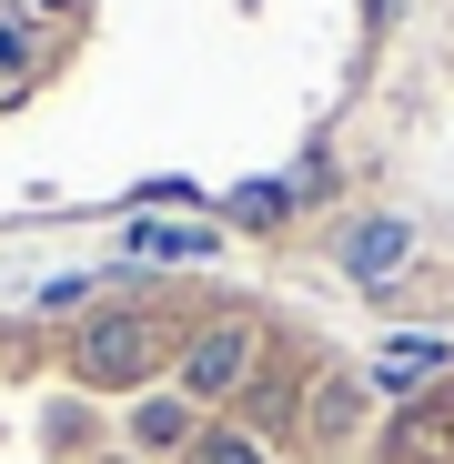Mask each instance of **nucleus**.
I'll return each mask as SVG.
<instances>
[{"mask_svg":"<svg viewBox=\"0 0 454 464\" xmlns=\"http://www.w3.org/2000/svg\"><path fill=\"white\" fill-rule=\"evenodd\" d=\"M243 363H253V324H212V334L182 353V383H192V394H233Z\"/></svg>","mask_w":454,"mask_h":464,"instance_id":"obj_1","label":"nucleus"},{"mask_svg":"<svg viewBox=\"0 0 454 464\" xmlns=\"http://www.w3.org/2000/svg\"><path fill=\"white\" fill-rule=\"evenodd\" d=\"M151 363V334L141 324H92V343H82V373H101V383H131Z\"/></svg>","mask_w":454,"mask_h":464,"instance_id":"obj_2","label":"nucleus"},{"mask_svg":"<svg viewBox=\"0 0 454 464\" xmlns=\"http://www.w3.org/2000/svg\"><path fill=\"white\" fill-rule=\"evenodd\" d=\"M394 253H404V222H363L353 243H343V263H353V273H384Z\"/></svg>","mask_w":454,"mask_h":464,"instance_id":"obj_3","label":"nucleus"},{"mask_svg":"<svg viewBox=\"0 0 454 464\" xmlns=\"http://www.w3.org/2000/svg\"><path fill=\"white\" fill-rule=\"evenodd\" d=\"M212 464H263V454H253L243 434H222V444H212Z\"/></svg>","mask_w":454,"mask_h":464,"instance_id":"obj_4","label":"nucleus"}]
</instances>
